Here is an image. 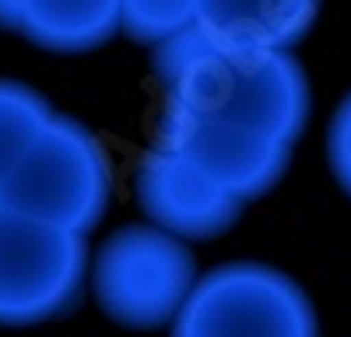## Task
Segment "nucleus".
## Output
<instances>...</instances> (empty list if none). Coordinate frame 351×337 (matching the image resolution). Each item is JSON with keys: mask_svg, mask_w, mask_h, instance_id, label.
Wrapping results in <instances>:
<instances>
[{"mask_svg": "<svg viewBox=\"0 0 351 337\" xmlns=\"http://www.w3.org/2000/svg\"><path fill=\"white\" fill-rule=\"evenodd\" d=\"M158 145L190 158L243 204L281 183L306 130L313 92L288 49H236L186 32L155 46Z\"/></svg>", "mask_w": 351, "mask_h": 337, "instance_id": "nucleus-1", "label": "nucleus"}, {"mask_svg": "<svg viewBox=\"0 0 351 337\" xmlns=\"http://www.w3.org/2000/svg\"><path fill=\"white\" fill-rule=\"evenodd\" d=\"M109 197L112 165L106 148L84 123L60 112L43 123L0 186V204L77 236H88L106 218Z\"/></svg>", "mask_w": 351, "mask_h": 337, "instance_id": "nucleus-2", "label": "nucleus"}, {"mask_svg": "<svg viewBox=\"0 0 351 337\" xmlns=\"http://www.w3.org/2000/svg\"><path fill=\"white\" fill-rule=\"evenodd\" d=\"M88 271L99 309L130 330L169 327L197 281L190 246L152 221L106 236L95 257H88Z\"/></svg>", "mask_w": 351, "mask_h": 337, "instance_id": "nucleus-3", "label": "nucleus"}, {"mask_svg": "<svg viewBox=\"0 0 351 337\" xmlns=\"http://www.w3.org/2000/svg\"><path fill=\"white\" fill-rule=\"evenodd\" d=\"M172 337H316V309L278 267L236 260L193 281Z\"/></svg>", "mask_w": 351, "mask_h": 337, "instance_id": "nucleus-4", "label": "nucleus"}, {"mask_svg": "<svg viewBox=\"0 0 351 337\" xmlns=\"http://www.w3.org/2000/svg\"><path fill=\"white\" fill-rule=\"evenodd\" d=\"M88 239L0 204V327L64 316L88 274Z\"/></svg>", "mask_w": 351, "mask_h": 337, "instance_id": "nucleus-5", "label": "nucleus"}, {"mask_svg": "<svg viewBox=\"0 0 351 337\" xmlns=\"http://www.w3.org/2000/svg\"><path fill=\"white\" fill-rule=\"evenodd\" d=\"M134 193L148 221L183 242L215 239L243 214V201L236 193H228L190 158L176 155L158 140L137 162Z\"/></svg>", "mask_w": 351, "mask_h": 337, "instance_id": "nucleus-6", "label": "nucleus"}, {"mask_svg": "<svg viewBox=\"0 0 351 337\" xmlns=\"http://www.w3.org/2000/svg\"><path fill=\"white\" fill-rule=\"evenodd\" d=\"M324 0H193V28L218 46L291 49L309 36Z\"/></svg>", "mask_w": 351, "mask_h": 337, "instance_id": "nucleus-7", "label": "nucleus"}, {"mask_svg": "<svg viewBox=\"0 0 351 337\" xmlns=\"http://www.w3.org/2000/svg\"><path fill=\"white\" fill-rule=\"evenodd\" d=\"M0 28L49 53H88L120 32V0H0Z\"/></svg>", "mask_w": 351, "mask_h": 337, "instance_id": "nucleus-8", "label": "nucleus"}, {"mask_svg": "<svg viewBox=\"0 0 351 337\" xmlns=\"http://www.w3.org/2000/svg\"><path fill=\"white\" fill-rule=\"evenodd\" d=\"M53 116V105L21 81L0 77V186L8 183L14 165L36 140L43 123Z\"/></svg>", "mask_w": 351, "mask_h": 337, "instance_id": "nucleus-9", "label": "nucleus"}, {"mask_svg": "<svg viewBox=\"0 0 351 337\" xmlns=\"http://www.w3.org/2000/svg\"><path fill=\"white\" fill-rule=\"evenodd\" d=\"M193 25V0H120V32L141 46H158Z\"/></svg>", "mask_w": 351, "mask_h": 337, "instance_id": "nucleus-10", "label": "nucleus"}, {"mask_svg": "<svg viewBox=\"0 0 351 337\" xmlns=\"http://www.w3.org/2000/svg\"><path fill=\"white\" fill-rule=\"evenodd\" d=\"M327 162L330 173L341 183V190L351 197V92L344 95V102L337 105L330 130H327Z\"/></svg>", "mask_w": 351, "mask_h": 337, "instance_id": "nucleus-11", "label": "nucleus"}]
</instances>
